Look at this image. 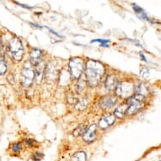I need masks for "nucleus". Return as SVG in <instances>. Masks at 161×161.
Wrapping results in <instances>:
<instances>
[{
	"label": "nucleus",
	"instance_id": "f257e3e1",
	"mask_svg": "<svg viewBox=\"0 0 161 161\" xmlns=\"http://www.w3.org/2000/svg\"><path fill=\"white\" fill-rule=\"evenodd\" d=\"M104 72H105L104 66L100 63L95 60H89L86 64V70H85L89 85L90 86L97 85L103 76Z\"/></svg>",
	"mask_w": 161,
	"mask_h": 161
},
{
	"label": "nucleus",
	"instance_id": "f03ea898",
	"mask_svg": "<svg viewBox=\"0 0 161 161\" xmlns=\"http://www.w3.org/2000/svg\"><path fill=\"white\" fill-rule=\"evenodd\" d=\"M35 79V70L31 63L26 62L24 65V69L22 70L21 82L23 86L29 87L31 85Z\"/></svg>",
	"mask_w": 161,
	"mask_h": 161
},
{
	"label": "nucleus",
	"instance_id": "7ed1b4c3",
	"mask_svg": "<svg viewBox=\"0 0 161 161\" xmlns=\"http://www.w3.org/2000/svg\"><path fill=\"white\" fill-rule=\"evenodd\" d=\"M8 48L14 59L16 61H20L24 56V47L21 42L17 38H14L9 42Z\"/></svg>",
	"mask_w": 161,
	"mask_h": 161
},
{
	"label": "nucleus",
	"instance_id": "20e7f679",
	"mask_svg": "<svg viewBox=\"0 0 161 161\" xmlns=\"http://www.w3.org/2000/svg\"><path fill=\"white\" fill-rule=\"evenodd\" d=\"M133 91H134L133 85L132 82H128V81L118 82L115 90L116 95L122 98L129 97L132 95Z\"/></svg>",
	"mask_w": 161,
	"mask_h": 161
},
{
	"label": "nucleus",
	"instance_id": "39448f33",
	"mask_svg": "<svg viewBox=\"0 0 161 161\" xmlns=\"http://www.w3.org/2000/svg\"><path fill=\"white\" fill-rule=\"evenodd\" d=\"M143 98L140 97L138 95H135V96L130 97L127 102L128 104V108H127L126 114L133 115V114L137 113V111L143 108Z\"/></svg>",
	"mask_w": 161,
	"mask_h": 161
},
{
	"label": "nucleus",
	"instance_id": "423d86ee",
	"mask_svg": "<svg viewBox=\"0 0 161 161\" xmlns=\"http://www.w3.org/2000/svg\"><path fill=\"white\" fill-rule=\"evenodd\" d=\"M69 69L70 74L74 79H79L84 70V62L79 58H73L69 62Z\"/></svg>",
	"mask_w": 161,
	"mask_h": 161
},
{
	"label": "nucleus",
	"instance_id": "0eeeda50",
	"mask_svg": "<svg viewBox=\"0 0 161 161\" xmlns=\"http://www.w3.org/2000/svg\"><path fill=\"white\" fill-rule=\"evenodd\" d=\"M115 122H116V116L112 114H106L100 118L99 122V127L101 129H106L111 127V125H113Z\"/></svg>",
	"mask_w": 161,
	"mask_h": 161
},
{
	"label": "nucleus",
	"instance_id": "6e6552de",
	"mask_svg": "<svg viewBox=\"0 0 161 161\" xmlns=\"http://www.w3.org/2000/svg\"><path fill=\"white\" fill-rule=\"evenodd\" d=\"M95 136H96V126L95 124H92L83 133V139L85 140L86 143H90L95 140Z\"/></svg>",
	"mask_w": 161,
	"mask_h": 161
},
{
	"label": "nucleus",
	"instance_id": "1a4fd4ad",
	"mask_svg": "<svg viewBox=\"0 0 161 161\" xmlns=\"http://www.w3.org/2000/svg\"><path fill=\"white\" fill-rule=\"evenodd\" d=\"M31 57V64L32 66H36L42 62V52L39 49H33L30 54Z\"/></svg>",
	"mask_w": 161,
	"mask_h": 161
},
{
	"label": "nucleus",
	"instance_id": "9d476101",
	"mask_svg": "<svg viewBox=\"0 0 161 161\" xmlns=\"http://www.w3.org/2000/svg\"><path fill=\"white\" fill-rule=\"evenodd\" d=\"M116 103V98L114 96H106L101 99L100 102V106L103 109L111 108Z\"/></svg>",
	"mask_w": 161,
	"mask_h": 161
},
{
	"label": "nucleus",
	"instance_id": "9b49d317",
	"mask_svg": "<svg viewBox=\"0 0 161 161\" xmlns=\"http://www.w3.org/2000/svg\"><path fill=\"white\" fill-rule=\"evenodd\" d=\"M118 84V81H117V79L116 77L113 74H111L107 77L106 81V89L110 91H112V90H116V85Z\"/></svg>",
	"mask_w": 161,
	"mask_h": 161
},
{
	"label": "nucleus",
	"instance_id": "f8f14e48",
	"mask_svg": "<svg viewBox=\"0 0 161 161\" xmlns=\"http://www.w3.org/2000/svg\"><path fill=\"white\" fill-rule=\"evenodd\" d=\"M135 92H136V95H138L144 99L149 94V90L147 85L144 84H140L135 88Z\"/></svg>",
	"mask_w": 161,
	"mask_h": 161
},
{
	"label": "nucleus",
	"instance_id": "ddd939ff",
	"mask_svg": "<svg viewBox=\"0 0 161 161\" xmlns=\"http://www.w3.org/2000/svg\"><path fill=\"white\" fill-rule=\"evenodd\" d=\"M128 108V104L125 103L122 104L121 106H119L115 110V112H114V116H117L118 118H122L125 116V114L127 112V110Z\"/></svg>",
	"mask_w": 161,
	"mask_h": 161
},
{
	"label": "nucleus",
	"instance_id": "4468645a",
	"mask_svg": "<svg viewBox=\"0 0 161 161\" xmlns=\"http://www.w3.org/2000/svg\"><path fill=\"white\" fill-rule=\"evenodd\" d=\"M132 8H133V9H134L136 14H137V15L138 16L140 19H146V20H149V19H148V15H147V14L145 13V11L143 10V8H140L139 6L137 5V4H135V3H133V4H132Z\"/></svg>",
	"mask_w": 161,
	"mask_h": 161
},
{
	"label": "nucleus",
	"instance_id": "2eb2a0df",
	"mask_svg": "<svg viewBox=\"0 0 161 161\" xmlns=\"http://www.w3.org/2000/svg\"><path fill=\"white\" fill-rule=\"evenodd\" d=\"M39 64L36 65L37 67H36V71H35V79H36L37 83H39L40 81L42 80L43 73H44V69H43V67L42 68V67L40 66Z\"/></svg>",
	"mask_w": 161,
	"mask_h": 161
},
{
	"label": "nucleus",
	"instance_id": "dca6fc26",
	"mask_svg": "<svg viewBox=\"0 0 161 161\" xmlns=\"http://www.w3.org/2000/svg\"><path fill=\"white\" fill-rule=\"evenodd\" d=\"M71 161H86V154L84 152H78L74 153Z\"/></svg>",
	"mask_w": 161,
	"mask_h": 161
},
{
	"label": "nucleus",
	"instance_id": "f3484780",
	"mask_svg": "<svg viewBox=\"0 0 161 161\" xmlns=\"http://www.w3.org/2000/svg\"><path fill=\"white\" fill-rule=\"evenodd\" d=\"M85 127H84V125H82V126H79V127H77L76 129L74 130V136H79V135L80 134H83L84 132H85Z\"/></svg>",
	"mask_w": 161,
	"mask_h": 161
},
{
	"label": "nucleus",
	"instance_id": "a211bd4d",
	"mask_svg": "<svg viewBox=\"0 0 161 161\" xmlns=\"http://www.w3.org/2000/svg\"><path fill=\"white\" fill-rule=\"evenodd\" d=\"M7 71V65L3 60L0 59V75H3Z\"/></svg>",
	"mask_w": 161,
	"mask_h": 161
},
{
	"label": "nucleus",
	"instance_id": "6ab92c4d",
	"mask_svg": "<svg viewBox=\"0 0 161 161\" xmlns=\"http://www.w3.org/2000/svg\"><path fill=\"white\" fill-rule=\"evenodd\" d=\"M92 43L94 42H100V46L101 47H108V43H109V40H101V39H96V40H93Z\"/></svg>",
	"mask_w": 161,
	"mask_h": 161
},
{
	"label": "nucleus",
	"instance_id": "aec40b11",
	"mask_svg": "<svg viewBox=\"0 0 161 161\" xmlns=\"http://www.w3.org/2000/svg\"><path fill=\"white\" fill-rule=\"evenodd\" d=\"M42 158H43L42 153H38V152L33 153V155H32V158H33L35 161H39V160H41V159H42Z\"/></svg>",
	"mask_w": 161,
	"mask_h": 161
},
{
	"label": "nucleus",
	"instance_id": "412c9836",
	"mask_svg": "<svg viewBox=\"0 0 161 161\" xmlns=\"http://www.w3.org/2000/svg\"><path fill=\"white\" fill-rule=\"evenodd\" d=\"M12 149H13V151H14V152H19V151L21 150V144L19 143H14V144H13Z\"/></svg>",
	"mask_w": 161,
	"mask_h": 161
},
{
	"label": "nucleus",
	"instance_id": "4be33fe9",
	"mask_svg": "<svg viewBox=\"0 0 161 161\" xmlns=\"http://www.w3.org/2000/svg\"><path fill=\"white\" fill-rule=\"evenodd\" d=\"M25 144H26V145H28L31 147V146H32V144H33V141L31 139H25Z\"/></svg>",
	"mask_w": 161,
	"mask_h": 161
}]
</instances>
